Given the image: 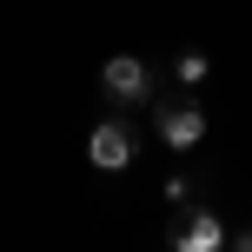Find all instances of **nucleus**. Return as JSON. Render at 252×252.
Segmentation results:
<instances>
[{
	"label": "nucleus",
	"mask_w": 252,
	"mask_h": 252,
	"mask_svg": "<svg viewBox=\"0 0 252 252\" xmlns=\"http://www.w3.org/2000/svg\"><path fill=\"white\" fill-rule=\"evenodd\" d=\"M159 139L173 153L199 146V139H206V113H199V106H159Z\"/></svg>",
	"instance_id": "4"
},
{
	"label": "nucleus",
	"mask_w": 252,
	"mask_h": 252,
	"mask_svg": "<svg viewBox=\"0 0 252 252\" xmlns=\"http://www.w3.org/2000/svg\"><path fill=\"white\" fill-rule=\"evenodd\" d=\"M232 252H252V232H232V239H226Z\"/></svg>",
	"instance_id": "6"
},
{
	"label": "nucleus",
	"mask_w": 252,
	"mask_h": 252,
	"mask_svg": "<svg viewBox=\"0 0 252 252\" xmlns=\"http://www.w3.org/2000/svg\"><path fill=\"white\" fill-rule=\"evenodd\" d=\"M206 73H213V66H206V53H179V60H173V80H179V87H199Z\"/></svg>",
	"instance_id": "5"
},
{
	"label": "nucleus",
	"mask_w": 252,
	"mask_h": 252,
	"mask_svg": "<svg viewBox=\"0 0 252 252\" xmlns=\"http://www.w3.org/2000/svg\"><path fill=\"white\" fill-rule=\"evenodd\" d=\"M100 87L113 93L120 106H139L153 93V73H146V60H139V53H113V60L100 66Z\"/></svg>",
	"instance_id": "2"
},
{
	"label": "nucleus",
	"mask_w": 252,
	"mask_h": 252,
	"mask_svg": "<svg viewBox=\"0 0 252 252\" xmlns=\"http://www.w3.org/2000/svg\"><path fill=\"white\" fill-rule=\"evenodd\" d=\"M133 153H139V133H133L126 120H100V126L87 133V159L100 166V173H126Z\"/></svg>",
	"instance_id": "1"
},
{
	"label": "nucleus",
	"mask_w": 252,
	"mask_h": 252,
	"mask_svg": "<svg viewBox=\"0 0 252 252\" xmlns=\"http://www.w3.org/2000/svg\"><path fill=\"white\" fill-rule=\"evenodd\" d=\"M226 239H232L226 219L206 213V206H199V213H186V219L173 226V252H226Z\"/></svg>",
	"instance_id": "3"
}]
</instances>
